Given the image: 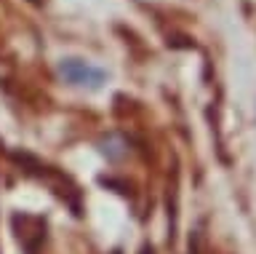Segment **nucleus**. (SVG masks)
<instances>
[{
	"label": "nucleus",
	"instance_id": "1",
	"mask_svg": "<svg viewBox=\"0 0 256 254\" xmlns=\"http://www.w3.org/2000/svg\"><path fill=\"white\" fill-rule=\"evenodd\" d=\"M59 75L72 86H80V89H102V83L107 81L104 70L86 65L83 59H62L59 65Z\"/></svg>",
	"mask_w": 256,
	"mask_h": 254
}]
</instances>
